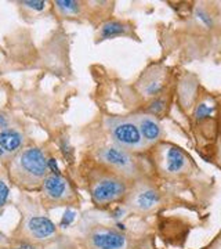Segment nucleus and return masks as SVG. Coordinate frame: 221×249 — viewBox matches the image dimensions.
Here are the masks:
<instances>
[{
	"label": "nucleus",
	"mask_w": 221,
	"mask_h": 249,
	"mask_svg": "<svg viewBox=\"0 0 221 249\" xmlns=\"http://www.w3.org/2000/svg\"><path fill=\"white\" fill-rule=\"evenodd\" d=\"M25 142V136L18 127L0 129V160L16 157L21 151Z\"/></svg>",
	"instance_id": "obj_11"
},
{
	"label": "nucleus",
	"mask_w": 221,
	"mask_h": 249,
	"mask_svg": "<svg viewBox=\"0 0 221 249\" xmlns=\"http://www.w3.org/2000/svg\"><path fill=\"white\" fill-rule=\"evenodd\" d=\"M73 219H75V212H72V211H67L65 214H64V217H62L61 224L62 226H65V224H67V226H69Z\"/></svg>",
	"instance_id": "obj_20"
},
{
	"label": "nucleus",
	"mask_w": 221,
	"mask_h": 249,
	"mask_svg": "<svg viewBox=\"0 0 221 249\" xmlns=\"http://www.w3.org/2000/svg\"><path fill=\"white\" fill-rule=\"evenodd\" d=\"M88 249H129L130 241L120 231L114 229L97 226L87 234Z\"/></svg>",
	"instance_id": "obj_7"
},
{
	"label": "nucleus",
	"mask_w": 221,
	"mask_h": 249,
	"mask_svg": "<svg viewBox=\"0 0 221 249\" xmlns=\"http://www.w3.org/2000/svg\"><path fill=\"white\" fill-rule=\"evenodd\" d=\"M160 204L159 191L148 183H140L126 196V205L136 213H148Z\"/></svg>",
	"instance_id": "obj_6"
},
{
	"label": "nucleus",
	"mask_w": 221,
	"mask_h": 249,
	"mask_svg": "<svg viewBox=\"0 0 221 249\" xmlns=\"http://www.w3.org/2000/svg\"><path fill=\"white\" fill-rule=\"evenodd\" d=\"M42 190L44 198L51 204H67L73 198V190L69 181L60 173L50 172L42 183Z\"/></svg>",
	"instance_id": "obj_9"
},
{
	"label": "nucleus",
	"mask_w": 221,
	"mask_h": 249,
	"mask_svg": "<svg viewBox=\"0 0 221 249\" xmlns=\"http://www.w3.org/2000/svg\"><path fill=\"white\" fill-rule=\"evenodd\" d=\"M97 157L102 165L122 178H134L138 173V162L132 152L126 151L118 145H106L100 148Z\"/></svg>",
	"instance_id": "obj_4"
},
{
	"label": "nucleus",
	"mask_w": 221,
	"mask_h": 249,
	"mask_svg": "<svg viewBox=\"0 0 221 249\" xmlns=\"http://www.w3.org/2000/svg\"><path fill=\"white\" fill-rule=\"evenodd\" d=\"M132 37L133 27L126 21L119 19H108L102 22L98 29V39L100 40H108V39H115V37Z\"/></svg>",
	"instance_id": "obj_13"
},
{
	"label": "nucleus",
	"mask_w": 221,
	"mask_h": 249,
	"mask_svg": "<svg viewBox=\"0 0 221 249\" xmlns=\"http://www.w3.org/2000/svg\"><path fill=\"white\" fill-rule=\"evenodd\" d=\"M155 160L159 170L166 176H180L189 170L191 158L173 144H160Z\"/></svg>",
	"instance_id": "obj_5"
},
{
	"label": "nucleus",
	"mask_w": 221,
	"mask_h": 249,
	"mask_svg": "<svg viewBox=\"0 0 221 249\" xmlns=\"http://www.w3.org/2000/svg\"><path fill=\"white\" fill-rule=\"evenodd\" d=\"M24 229L31 240L40 241V242L51 240L57 234L55 224L49 217L42 214L29 216L24 223Z\"/></svg>",
	"instance_id": "obj_10"
},
{
	"label": "nucleus",
	"mask_w": 221,
	"mask_h": 249,
	"mask_svg": "<svg viewBox=\"0 0 221 249\" xmlns=\"http://www.w3.org/2000/svg\"><path fill=\"white\" fill-rule=\"evenodd\" d=\"M90 194L94 204L105 206L127 196V184L116 173L98 172L90 180Z\"/></svg>",
	"instance_id": "obj_3"
},
{
	"label": "nucleus",
	"mask_w": 221,
	"mask_h": 249,
	"mask_svg": "<svg viewBox=\"0 0 221 249\" xmlns=\"http://www.w3.org/2000/svg\"><path fill=\"white\" fill-rule=\"evenodd\" d=\"M10 126V119L9 116L3 112H0V129H6Z\"/></svg>",
	"instance_id": "obj_21"
},
{
	"label": "nucleus",
	"mask_w": 221,
	"mask_h": 249,
	"mask_svg": "<svg viewBox=\"0 0 221 249\" xmlns=\"http://www.w3.org/2000/svg\"><path fill=\"white\" fill-rule=\"evenodd\" d=\"M134 119L138 124L140 133H141L142 139H144L147 145L155 144L162 139L163 129H162V124H160L159 119L156 116H152L147 112H144V114H138V115L134 116Z\"/></svg>",
	"instance_id": "obj_12"
},
{
	"label": "nucleus",
	"mask_w": 221,
	"mask_h": 249,
	"mask_svg": "<svg viewBox=\"0 0 221 249\" xmlns=\"http://www.w3.org/2000/svg\"><path fill=\"white\" fill-rule=\"evenodd\" d=\"M21 6L25 9L32 10V11H42L46 9V1L40 0H28V1H21Z\"/></svg>",
	"instance_id": "obj_19"
},
{
	"label": "nucleus",
	"mask_w": 221,
	"mask_h": 249,
	"mask_svg": "<svg viewBox=\"0 0 221 249\" xmlns=\"http://www.w3.org/2000/svg\"><path fill=\"white\" fill-rule=\"evenodd\" d=\"M195 18L198 19V22L202 25V27L207 28V29H210V28L214 27V18L213 16L207 11V9H204V6H198L196 9H195Z\"/></svg>",
	"instance_id": "obj_17"
},
{
	"label": "nucleus",
	"mask_w": 221,
	"mask_h": 249,
	"mask_svg": "<svg viewBox=\"0 0 221 249\" xmlns=\"http://www.w3.org/2000/svg\"><path fill=\"white\" fill-rule=\"evenodd\" d=\"M166 107H168V100L165 96H162L160 94L159 97L153 98V100H151V103L148 104V107H147V114H150L152 116H160L165 114V111H166Z\"/></svg>",
	"instance_id": "obj_16"
},
{
	"label": "nucleus",
	"mask_w": 221,
	"mask_h": 249,
	"mask_svg": "<svg viewBox=\"0 0 221 249\" xmlns=\"http://www.w3.org/2000/svg\"><path fill=\"white\" fill-rule=\"evenodd\" d=\"M18 249H36V248L34 247V245L28 244V242H24V244H22V245H21V247H19Z\"/></svg>",
	"instance_id": "obj_22"
},
{
	"label": "nucleus",
	"mask_w": 221,
	"mask_h": 249,
	"mask_svg": "<svg viewBox=\"0 0 221 249\" xmlns=\"http://www.w3.org/2000/svg\"><path fill=\"white\" fill-rule=\"evenodd\" d=\"M10 194V186L7 180L0 176V209L7 202V198Z\"/></svg>",
	"instance_id": "obj_18"
},
{
	"label": "nucleus",
	"mask_w": 221,
	"mask_h": 249,
	"mask_svg": "<svg viewBox=\"0 0 221 249\" xmlns=\"http://www.w3.org/2000/svg\"><path fill=\"white\" fill-rule=\"evenodd\" d=\"M166 86V70L162 65H152L145 72H142L140 79L137 80V91L144 98L159 97Z\"/></svg>",
	"instance_id": "obj_8"
},
{
	"label": "nucleus",
	"mask_w": 221,
	"mask_h": 249,
	"mask_svg": "<svg viewBox=\"0 0 221 249\" xmlns=\"http://www.w3.org/2000/svg\"><path fill=\"white\" fill-rule=\"evenodd\" d=\"M54 7L62 17H78L82 13V3L76 0H57L54 1Z\"/></svg>",
	"instance_id": "obj_15"
},
{
	"label": "nucleus",
	"mask_w": 221,
	"mask_h": 249,
	"mask_svg": "<svg viewBox=\"0 0 221 249\" xmlns=\"http://www.w3.org/2000/svg\"><path fill=\"white\" fill-rule=\"evenodd\" d=\"M216 112H217V104H216V101L212 97H204L195 107L194 116L198 122H202V121L213 118V116L216 115Z\"/></svg>",
	"instance_id": "obj_14"
},
{
	"label": "nucleus",
	"mask_w": 221,
	"mask_h": 249,
	"mask_svg": "<svg viewBox=\"0 0 221 249\" xmlns=\"http://www.w3.org/2000/svg\"><path fill=\"white\" fill-rule=\"evenodd\" d=\"M105 127L115 145L129 152L142 151L148 147L142 139L138 124L130 116H109L105 119Z\"/></svg>",
	"instance_id": "obj_2"
},
{
	"label": "nucleus",
	"mask_w": 221,
	"mask_h": 249,
	"mask_svg": "<svg viewBox=\"0 0 221 249\" xmlns=\"http://www.w3.org/2000/svg\"><path fill=\"white\" fill-rule=\"evenodd\" d=\"M13 249H18V248H13Z\"/></svg>",
	"instance_id": "obj_23"
},
{
	"label": "nucleus",
	"mask_w": 221,
	"mask_h": 249,
	"mask_svg": "<svg viewBox=\"0 0 221 249\" xmlns=\"http://www.w3.org/2000/svg\"><path fill=\"white\" fill-rule=\"evenodd\" d=\"M50 173L49 160L39 147H27L13 157L10 165L11 178L19 186L36 188Z\"/></svg>",
	"instance_id": "obj_1"
}]
</instances>
